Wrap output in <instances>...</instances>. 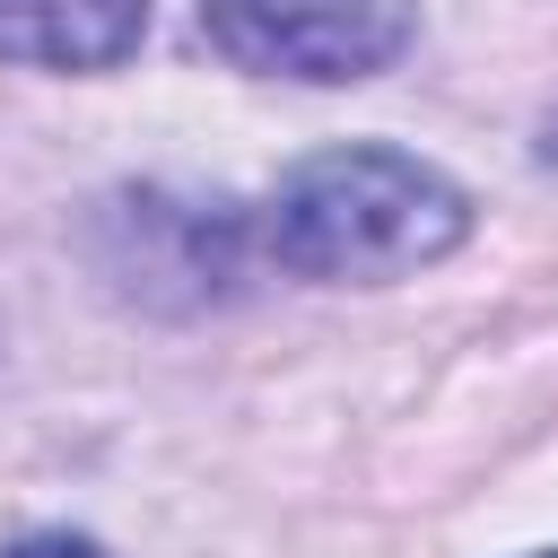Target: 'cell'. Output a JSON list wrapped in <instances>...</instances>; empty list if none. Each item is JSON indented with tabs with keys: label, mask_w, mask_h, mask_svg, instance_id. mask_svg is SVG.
<instances>
[{
	"label": "cell",
	"mask_w": 558,
	"mask_h": 558,
	"mask_svg": "<svg viewBox=\"0 0 558 558\" xmlns=\"http://www.w3.org/2000/svg\"><path fill=\"white\" fill-rule=\"evenodd\" d=\"M471 235V201L401 148L305 157L262 209V244L296 279H401Z\"/></svg>",
	"instance_id": "6da1fadb"
},
{
	"label": "cell",
	"mask_w": 558,
	"mask_h": 558,
	"mask_svg": "<svg viewBox=\"0 0 558 558\" xmlns=\"http://www.w3.org/2000/svg\"><path fill=\"white\" fill-rule=\"evenodd\" d=\"M201 35L235 70L340 87L392 70L418 35V9L410 0H201Z\"/></svg>",
	"instance_id": "7a4b0ae2"
},
{
	"label": "cell",
	"mask_w": 558,
	"mask_h": 558,
	"mask_svg": "<svg viewBox=\"0 0 558 558\" xmlns=\"http://www.w3.org/2000/svg\"><path fill=\"white\" fill-rule=\"evenodd\" d=\"M148 35V0H0V61L113 70Z\"/></svg>",
	"instance_id": "3957f363"
},
{
	"label": "cell",
	"mask_w": 558,
	"mask_h": 558,
	"mask_svg": "<svg viewBox=\"0 0 558 558\" xmlns=\"http://www.w3.org/2000/svg\"><path fill=\"white\" fill-rule=\"evenodd\" d=\"M0 558H105L87 532H26V541H9Z\"/></svg>",
	"instance_id": "277c9868"
},
{
	"label": "cell",
	"mask_w": 558,
	"mask_h": 558,
	"mask_svg": "<svg viewBox=\"0 0 558 558\" xmlns=\"http://www.w3.org/2000/svg\"><path fill=\"white\" fill-rule=\"evenodd\" d=\"M549 166H558V122H549Z\"/></svg>",
	"instance_id": "5b68a950"
},
{
	"label": "cell",
	"mask_w": 558,
	"mask_h": 558,
	"mask_svg": "<svg viewBox=\"0 0 558 558\" xmlns=\"http://www.w3.org/2000/svg\"><path fill=\"white\" fill-rule=\"evenodd\" d=\"M532 558H558V549H532Z\"/></svg>",
	"instance_id": "8992f818"
}]
</instances>
